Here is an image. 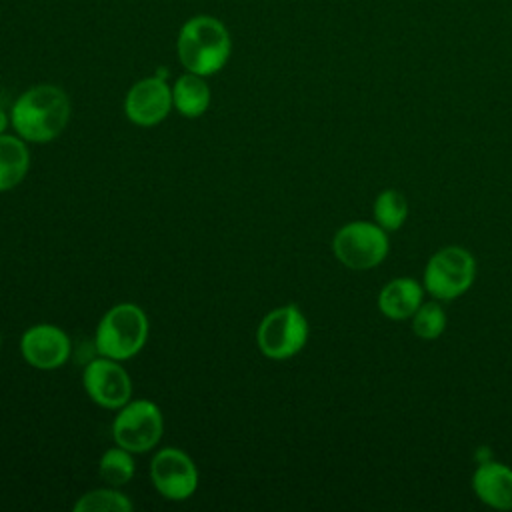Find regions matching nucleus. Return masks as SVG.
<instances>
[{
	"label": "nucleus",
	"instance_id": "f257e3e1",
	"mask_svg": "<svg viewBox=\"0 0 512 512\" xmlns=\"http://www.w3.org/2000/svg\"><path fill=\"white\" fill-rule=\"evenodd\" d=\"M70 98L54 84H36L22 92L10 110V124L26 142H50L70 120Z\"/></svg>",
	"mask_w": 512,
	"mask_h": 512
},
{
	"label": "nucleus",
	"instance_id": "f03ea898",
	"mask_svg": "<svg viewBox=\"0 0 512 512\" xmlns=\"http://www.w3.org/2000/svg\"><path fill=\"white\" fill-rule=\"evenodd\" d=\"M176 54L186 72L212 76L220 72L232 54V36L226 24L210 14L188 18L176 36Z\"/></svg>",
	"mask_w": 512,
	"mask_h": 512
},
{
	"label": "nucleus",
	"instance_id": "7ed1b4c3",
	"mask_svg": "<svg viewBox=\"0 0 512 512\" xmlns=\"http://www.w3.org/2000/svg\"><path fill=\"white\" fill-rule=\"evenodd\" d=\"M148 338V318L144 310L132 302L112 306L96 328V350L112 360H128L136 356Z\"/></svg>",
	"mask_w": 512,
	"mask_h": 512
},
{
	"label": "nucleus",
	"instance_id": "20e7f679",
	"mask_svg": "<svg viewBox=\"0 0 512 512\" xmlns=\"http://www.w3.org/2000/svg\"><path fill=\"white\" fill-rule=\"evenodd\" d=\"M334 256L350 270H370L384 262L390 250L388 234L376 222L354 220L344 224L332 240Z\"/></svg>",
	"mask_w": 512,
	"mask_h": 512
},
{
	"label": "nucleus",
	"instance_id": "39448f33",
	"mask_svg": "<svg viewBox=\"0 0 512 512\" xmlns=\"http://www.w3.org/2000/svg\"><path fill=\"white\" fill-rule=\"evenodd\" d=\"M308 340V322L296 304H286L268 312L256 330L260 352L270 360L296 356Z\"/></svg>",
	"mask_w": 512,
	"mask_h": 512
},
{
	"label": "nucleus",
	"instance_id": "423d86ee",
	"mask_svg": "<svg viewBox=\"0 0 512 512\" xmlns=\"http://www.w3.org/2000/svg\"><path fill=\"white\" fill-rule=\"evenodd\" d=\"M476 260L462 246H446L430 256L424 268V288L436 300H454L474 282Z\"/></svg>",
	"mask_w": 512,
	"mask_h": 512
},
{
	"label": "nucleus",
	"instance_id": "0eeeda50",
	"mask_svg": "<svg viewBox=\"0 0 512 512\" xmlns=\"http://www.w3.org/2000/svg\"><path fill=\"white\" fill-rule=\"evenodd\" d=\"M162 412L150 400H128L112 422V438L132 454L152 450L162 438Z\"/></svg>",
	"mask_w": 512,
	"mask_h": 512
},
{
	"label": "nucleus",
	"instance_id": "6e6552de",
	"mask_svg": "<svg viewBox=\"0 0 512 512\" xmlns=\"http://www.w3.org/2000/svg\"><path fill=\"white\" fill-rule=\"evenodd\" d=\"M150 478L168 500H186L198 488V470L192 458L178 448H162L154 454Z\"/></svg>",
	"mask_w": 512,
	"mask_h": 512
},
{
	"label": "nucleus",
	"instance_id": "1a4fd4ad",
	"mask_svg": "<svg viewBox=\"0 0 512 512\" xmlns=\"http://www.w3.org/2000/svg\"><path fill=\"white\" fill-rule=\"evenodd\" d=\"M86 394L102 408L118 410L132 396V382L128 372L112 358H96L86 364L82 374Z\"/></svg>",
	"mask_w": 512,
	"mask_h": 512
},
{
	"label": "nucleus",
	"instance_id": "9d476101",
	"mask_svg": "<svg viewBox=\"0 0 512 512\" xmlns=\"http://www.w3.org/2000/svg\"><path fill=\"white\" fill-rule=\"evenodd\" d=\"M172 86L166 78L148 76L130 86L124 98V112L138 126L160 124L172 108Z\"/></svg>",
	"mask_w": 512,
	"mask_h": 512
},
{
	"label": "nucleus",
	"instance_id": "9b49d317",
	"mask_svg": "<svg viewBox=\"0 0 512 512\" xmlns=\"http://www.w3.org/2000/svg\"><path fill=\"white\" fill-rule=\"evenodd\" d=\"M20 352L30 366L40 370H54L68 360L70 338L64 330L52 324H38L22 334Z\"/></svg>",
	"mask_w": 512,
	"mask_h": 512
},
{
	"label": "nucleus",
	"instance_id": "f8f14e48",
	"mask_svg": "<svg viewBox=\"0 0 512 512\" xmlns=\"http://www.w3.org/2000/svg\"><path fill=\"white\" fill-rule=\"evenodd\" d=\"M472 490L486 506L512 510V468L502 462H482L472 474Z\"/></svg>",
	"mask_w": 512,
	"mask_h": 512
},
{
	"label": "nucleus",
	"instance_id": "ddd939ff",
	"mask_svg": "<svg viewBox=\"0 0 512 512\" xmlns=\"http://www.w3.org/2000/svg\"><path fill=\"white\" fill-rule=\"evenodd\" d=\"M424 290L414 278H394L378 294V310L390 320H408L422 304Z\"/></svg>",
	"mask_w": 512,
	"mask_h": 512
},
{
	"label": "nucleus",
	"instance_id": "4468645a",
	"mask_svg": "<svg viewBox=\"0 0 512 512\" xmlns=\"http://www.w3.org/2000/svg\"><path fill=\"white\" fill-rule=\"evenodd\" d=\"M172 104L186 118L202 116L210 106V88L204 76L184 72L172 86Z\"/></svg>",
	"mask_w": 512,
	"mask_h": 512
},
{
	"label": "nucleus",
	"instance_id": "2eb2a0df",
	"mask_svg": "<svg viewBox=\"0 0 512 512\" xmlns=\"http://www.w3.org/2000/svg\"><path fill=\"white\" fill-rule=\"evenodd\" d=\"M30 166V154L20 136L0 134V192L18 186Z\"/></svg>",
	"mask_w": 512,
	"mask_h": 512
},
{
	"label": "nucleus",
	"instance_id": "dca6fc26",
	"mask_svg": "<svg viewBox=\"0 0 512 512\" xmlns=\"http://www.w3.org/2000/svg\"><path fill=\"white\" fill-rule=\"evenodd\" d=\"M408 216V202L402 192L394 188L382 190L374 200V220L386 232L398 230Z\"/></svg>",
	"mask_w": 512,
	"mask_h": 512
},
{
	"label": "nucleus",
	"instance_id": "f3484780",
	"mask_svg": "<svg viewBox=\"0 0 512 512\" xmlns=\"http://www.w3.org/2000/svg\"><path fill=\"white\" fill-rule=\"evenodd\" d=\"M134 458H132V452L118 446L116 448H110L102 454L100 458V464H98V472H100V478L104 482H108L110 486L114 488H120L124 484H128L134 476Z\"/></svg>",
	"mask_w": 512,
	"mask_h": 512
},
{
	"label": "nucleus",
	"instance_id": "a211bd4d",
	"mask_svg": "<svg viewBox=\"0 0 512 512\" xmlns=\"http://www.w3.org/2000/svg\"><path fill=\"white\" fill-rule=\"evenodd\" d=\"M76 512H130L132 502L126 494L112 488H98L80 496L74 504Z\"/></svg>",
	"mask_w": 512,
	"mask_h": 512
},
{
	"label": "nucleus",
	"instance_id": "6ab92c4d",
	"mask_svg": "<svg viewBox=\"0 0 512 512\" xmlns=\"http://www.w3.org/2000/svg\"><path fill=\"white\" fill-rule=\"evenodd\" d=\"M412 330L422 340H436L446 330V312L438 302H422L412 314Z\"/></svg>",
	"mask_w": 512,
	"mask_h": 512
},
{
	"label": "nucleus",
	"instance_id": "aec40b11",
	"mask_svg": "<svg viewBox=\"0 0 512 512\" xmlns=\"http://www.w3.org/2000/svg\"><path fill=\"white\" fill-rule=\"evenodd\" d=\"M6 126H8V114H6V112H4V108L0 106V134H4Z\"/></svg>",
	"mask_w": 512,
	"mask_h": 512
}]
</instances>
